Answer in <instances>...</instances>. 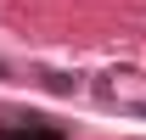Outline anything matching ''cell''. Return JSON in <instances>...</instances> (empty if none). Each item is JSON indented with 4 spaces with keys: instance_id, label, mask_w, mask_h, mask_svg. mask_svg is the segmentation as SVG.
I'll return each mask as SVG.
<instances>
[{
    "instance_id": "6da1fadb",
    "label": "cell",
    "mask_w": 146,
    "mask_h": 140,
    "mask_svg": "<svg viewBox=\"0 0 146 140\" xmlns=\"http://www.w3.org/2000/svg\"><path fill=\"white\" fill-rule=\"evenodd\" d=\"M0 140H68V129H56L45 118H6L0 123Z\"/></svg>"
},
{
    "instance_id": "7a4b0ae2",
    "label": "cell",
    "mask_w": 146,
    "mask_h": 140,
    "mask_svg": "<svg viewBox=\"0 0 146 140\" xmlns=\"http://www.w3.org/2000/svg\"><path fill=\"white\" fill-rule=\"evenodd\" d=\"M39 84L51 90V95H73V90H79V79H68V73H39Z\"/></svg>"
},
{
    "instance_id": "3957f363",
    "label": "cell",
    "mask_w": 146,
    "mask_h": 140,
    "mask_svg": "<svg viewBox=\"0 0 146 140\" xmlns=\"http://www.w3.org/2000/svg\"><path fill=\"white\" fill-rule=\"evenodd\" d=\"M0 79H11V67H6V62H0Z\"/></svg>"
}]
</instances>
